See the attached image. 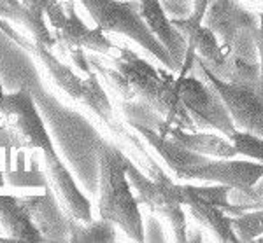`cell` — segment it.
I'll return each instance as SVG.
<instances>
[{"instance_id": "cell-1", "label": "cell", "mask_w": 263, "mask_h": 243, "mask_svg": "<svg viewBox=\"0 0 263 243\" xmlns=\"http://www.w3.org/2000/svg\"><path fill=\"white\" fill-rule=\"evenodd\" d=\"M88 59L91 68H95L125 102L141 100L168 125L197 131V125L177 93L176 75L168 70L156 68L128 48H121L120 56L112 58V68L100 63L97 56H88Z\"/></svg>"}, {"instance_id": "cell-2", "label": "cell", "mask_w": 263, "mask_h": 243, "mask_svg": "<svg viewBox=\"0 0 263 243\" xmlns=\"http://www.w3.org/2000/svg\"><path fill=\"white\" fill-rule=\"evenodd\" d=\"M130 157L118 146L100 140L99 146V215L111 220L130 240L144 241V220L137 196L132 193L126 168Z\"/></svg>"}, {"instance_id": "cell-3", "label": "cell", "mask_w": 263, "mask_h": 243, "mask_svg": "<svg viewBox=\"0 0 263 243\" xmlns=\"http://www.w3.org/2000/svg\"><path fill=\"white\" fill-rule=\"evenodd\" d=\"M84 9L90 12L95 25L105 33H121L158 59L160 63L176 70V63L167 48L153 33L149 25L146 23L139 0H79Z\"/></svg>"}, {"instance_id": "cell-4", "label": "cell", "mask_w": 263, "mask_h": 243, "mask_svg": "<svg viewBox=\"0 0 263 243\" xmlns=\"http://www.w3.org/2000/svg\"><path fill=\"white\" fill-rule=\"evenodd\" d=\"M126 173L132 187L137 191L139 203L171 226L174 240L179 243L188 241V217L184 212L186 184L174 182L163 170L156 177L146 175L132 159Z\"/></svg>"}, {"instance_id": "cell-5", "label": "cell", "mask_w": 263, "mask_h": 243, "mask_svg": "<svg viewBox=\"0 0 263 243\" xmlns=\"http://www.w3.org/2000/svg\"><path fill=\"white\" fill-rule=\"evenodd\" d=\"M0 116L6 119V125L0 126V146L7 152L14 147L41 149L42 152L54 151L44 121L27 88L4 95L0 102Z\"/></svg>"}, {"instance_id": "cell-6", "label": "cell", "mask_w": 263, "mask_h": 243, "mask_svg": "<svg viewBox=\"0 0 263 243\" xmlns=\"http://www.w3.org/2000/svg\"><path fill=\"white\" fill-rule=\"evenodd\" d=\"M209 2L211 0H193V11L186 18H172V23L184 35L188 44L184 62L177 75H188L193 72L197 58H200L216 75L221 74L227 63V53L223 51L218 35L203 23Z\"/></svg>"}, {"instance_id": "cell-7", "label": "cell", "mask_w": 263, "mask_h": 243, "mask_svg": "<svg viewBox=\"0 0 263 243\" xmlns=\"http://www.w3.org/2000/svg\"><path fill=\"white\" fill-rule=\"evenodd\" d=\"M195 68L198 70L200 77L207 80L221 96L235 126L239 130L263 136V93L258 84L224 80L216 75L200 58L195 62Z\"/></svg>"}, {"instance_id": "cell-8", "label": "cell", "mask_w": 263, "mask_h": 243, "mask_svg": "<svg viewBox=\"0 0 263 243\" xmlns=\"http://www.w3.org/2000/svg\"><path fill=\"white\" fill-rule=\"evenodd\" d=\"M176 88L197 128H213L230 138L237 126L221 96L207 80L190 72L188 75H176Z\"/></svg>"}, {"instance_id": "cell-9", "label": "cell", "mask_w": 263, "mask_h": 243, "mask_svg": "<svg viewBox=\"0 0 263 243\" xmlns=\"http://www.w3.org/2000/svg\"><path fill=\"white\" fill-rule=\"evenodd\" d=\"M181 180H202L216 182L232 187L242 194H253L254 186L263 178V161L254 159H235V157H223V159H209L205 163L193 165L184 168L177 175Z\"/></svg>"}, {"instance_id": "cell-10", "label": "cell", "mask_w": 263, "mask_h": 243, "mask_svg": "<svg viewBox=\"0 0 263 243\" xmlns=\"http://www.w3.org/2000/svg\"><path fill=\"white\" fill-rule=\"evenodd\" d=\"M51 27L54 30L57 46L69 56L72 51H95L100 54H109L114 49V44L105 37V32L99 27L90 28L79 18L74 9V4L69 2L67 7L60 2L54 9L46 12Z\"/></svg>"}, {"instance_id": "cell-11", "label": "cell", "mask_w": 263, "mask_h": 243, "mask_svg": "<svg viewBox=\"0 0 263 243\" xmlns=\"http://www.w3.org/2000/svg\"><path fill=\"white\" fill-rule=\"evenodd\" d=\"M203 23L218 35L223 51L228 54L244 32L258 27L260 12L251 11L240 0H211Z\"/></svg>"}, {"instance_id": "cell-12", "label": "cell", "mask_w": 263, "mask_h": 243, "mask_svg": "<svg viewBox=\"0 0 263 243\" xmlns=\"http://www.w3.org/2000/svg\"><path fill=\"white\" fill-rule=\"evenodd\" d=\"M42 161H44L48 184L53 189V193L57 196L60 207L63 208V212L70 219H76L79 222L84 224L91 222L93 212H91L90 199L81 193V189L76 184L72 173L62 163L60 157H58L57 151L42 152Z\"/></svg>"}, {"instance_id": "cell-13", "label": "cell", "mask_w": 263, "mask_h": 243, "mask_svg": "<svg viewBox=\"0 0 263 243\" xmlns=\"http://www.w3.org/2000/svg\"><path fill=\"white\" fill-rule=\"evenodd\" d=\"M18 201L32 217V220L39 228L46 241L70 240V217L63 212V208L60 207L57 196H54L49 186L44 187V194L20 196Z\"/></svg>"}, {"instance_id": "cell-14", "label": "cell", "mask_w": 263, "mask_h": 243, "mask_svg": "<svg viewBox=\"0 0 263 243\" xmlns=\"http://www.w3.org/2000/svg\"><path fill=\"white\" fill-rule=\"evenodd\" d=\"M184 207L188 208V214L195 222L213 233L219 241H239V236L233 228V215L198 194L193 184H186Z\"/></svg>"}, {"instance_id": "cell-15", "label": "cell", "mask_w": 263, "mask_h": 243, "mask_svg": "<svg viewBox=\"0 0 263 243\" xmlns=\"http://www.w3.org/2000/svg\"><path fill=\"white\" fill-rule=\"evenodd\" d=\"M126 123H128V126L132 130L137 131L139 136H142V138L149 144V147L156 154L162 156V159L167 163V166L172 170V173L176 177L179 175L184 168H188V166L200 165L211 159V157L202 156V154H198V152H193V151H190V149L182 147L181 144H177L171 136L160 133L156 128H151L139 121H132V119H128Z\"/></svg>"}, {"instance_id": "cell-16", "label": "cell", "mask_w": 263, "mask_h": 243, "mask_svg": "<svg viewBox=\"0 0 263 243\" xmlns=\"http://www.w3.org/2000/svg\"><path fill=\"white\" fill-rule=\"evenodd\" d=\"M160 133L171 136L182 147L190 149L193 152H198L202 156H207L211 159H223V157H235L239 156L237 147L227 135H216V133H200V131H188L184 128L168 125L167 121H160L156 126Z\"/></svg>"}, {"instance_id": "cell-17", "label": "cell", "mask_w": 263, "mask_h": 243, "mask_svg": "<svg viewBox=\"0 0 263 243\" xmlns=\"http://www.w3.org/2000/svg\"><path fill=\"white\" fill-rule=\"evenodd\" d=\"M139 2H141V12L146 23L149 25L153 33L158 37L160 42L171 53L174 63H176V70L179 72L186 56V48H188L184 35L176 28L172 19L167 16L160 0H139Z\"/></svg>"}, {"instance_id": "cell-18", "label": "cell", "mask_w": 263, "mask_h": 243, "mask_svg": "<svg viewBox=\"0 0 263 243\" xmlns=\"http://www.w3.org/2000/svg\"><path fill=\"white\" fill-rule=\"evenodd\" d=\"M0 226L12 241L41 243L46 241L39 228L20 205L18 198L0 194Z\"/></svg>"}, {"instance_id": "cell-19", "label": "cell", "mask_w": 263, "mask_h": 243, "mask_svg": "<svg viewBox=\"0 0 263 243\" xmlns=\"http://www.w3.org/2000/svg\"><path fill=\"white\" fill-rule=\"evenodd\" d=\"M44 16H46L44 12L28 9L27 6H23V2L12 6V4H7L0 0V18L21 23L25 28L30 30L33 40L53 49L54 46H57V39H54V35L51 33L48 25H46Z\"/></svg>"}, {"instance_id": "cell-20", "label": "cell", "mask_w": 263, "mask_h": 243, "mask_svg": "<svg viewBox=\"0 0 263 243\" xmlns=\"http://www.w3.org/2000/svg\"><path fill=\"white\" fill-rule=\"evenodd\" d=\"M251 201L237 203L240 215L233 217V228L239 241H254L263 236V198L258 194H246Z\"/></svg>"}, {"instance_id": "cell-21", "label": "cell", "mask_w": 263, "mask_h": 243, "mask_svg": "<svg viewBox=\"0 0 263 243\" xmlns=\"http://www.w3.org/2000/svg\"><path fill=\"white\" fill-rule=\"evenodd\" d=\"M81 104L86 105L91 112H95L112 131L121 133L123 126L116 121L112 104H111V100H109L107 93H105L104 88H102L97 72H90V74L86 75V86H84Z\"/></svg>"}, {"instance_id": "cell-22", "label": "cell", "mask_w": 263, "mask_h": 243, "mask_svg": "<svg viewBox=\"0 0 263 243\" xmlns=\"http://www.w3.org/2000/svg\"><path fill=\"white\" fill-rule=\"evenodd\" d=\"M116 228L118 226L111 222L107 219H100L91 222L84 224L79 222L76 219L69 220V229H70V240L76 243H84V241H91V243H111L116 241Z\"/></svg>"}, {"instance_id": "cell-23", "label": "cell", "mask_w": 263, "mask_h": 243, "mask_svg": "<svg viewBox=\"0 0 263 243\" xmlns=\"http://www.w3.org/2000/svg\"><path fill=\"white\" fill-rule=\"evenodd\" d=\"M251 35L258 54H260V79H258V88L263 93V11L260 12V23H258L256 28L251 30Z\"/></svg>"}, {"instance_id": "cell-24", "label": "cell", "mask_w": 263, "mask_h": 243, "mask_svg": "<svg viewBox=\"0 0 263 243\" xmlns=\"http://www.w3.org/2000/svg\"><path fill=\"white\" fill-rule=\"evenodd\" d=\"M23 2V6H27L28 9L32 11H39V12H49L51 9H54V7L60 4V0H21Z\"/></svg>"}, {"instance_id": "cell-25", "label": "cell", "mask_w": 263, "mask_h": 243, "mask_svg": "<svg viewBox=\"0 0 263 243\" xmlns=\"http://www.w3.org/2000/svg\"><path fill=\"white\" fill-rule=\"evenodd\" d=\"M2 2H7V4H12V6H16V4H20L18 0H2Z\"/></svg>"}, {"instance_id": "cell-26", "label": "cell", "mask_w": 263, "mask_h": 243, "mask_svg": "<svg viewBox=\"0 0 263 243\" xmlns=\"http://www.w3.org/2000/svg\"><path fill=\"white\" fill-rule=\"evenodd\" d=\"M4 95H6V93H4V88H2V83H0V102H2V98H4Z\"/></svg>"}, {"instance_id": "cell-27", "label": "cell", "mask_w": 263, "mask_h": 243, "mask_svg": "<svg viewBox=\"0 0 263 243\" xmlns=\"http://www.w3.org/2000/svg\"><path fill=\"white\" fill-rule=\"evenodd\" d=\"M0 241H12V240H11L9 236H7V238L6 236H0Z\"/></svg>"}, {"instance_id": "cell-28", "label": "cell", "mask_w": 263, "mask_h": 243, "mask_svg": "<svg viewBox=\"0 0 263 243\" xmlns=\"http://www.w3.org/2000/svg\"><path fill=\"white\" fill-rule=\"evenodd\" d=\"M0 184H2V182H0Z\"/></svg>"}]
</instances>
